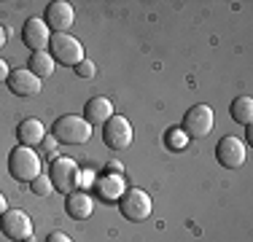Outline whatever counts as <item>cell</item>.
I'll return each mask as SVG.
<instances>
[{"label": "cell", "instance_id": "obj_21", "mask_svg": "<svg viewBox=\"0 0 253 242\" xmlns=\"http://www.w3.org/2000/svg\"><path fill=\"white\" fill-rule=\"evenodd\" d=\"M167 145H170V148H172V145H175V148H183V145H186V135H183V132H178V129H170V132H167Z\"/></svg>", "mask_w": 253, "mask_h": 242}, {"label": "cell", "instance_id": "obj_23", "mask_svg": "<svg viewBox=\"0 0 253 242\" xmlns=\"http://www.w3.org/2000/svg\"><path fill=\"white\" fill-rule=\"evenodd\" d=\"M8 73H11V68L5 65V59L0 57V83H3V81H8Z\"/></svg>", "mask_w": 253, "mask_h": 242}, {"label": "cell", "instance_id": "obj_12", "mask_svg": "<svg viewBox=\"0 0 253 242\" xmlns=\"http://www.w3.org/2000/svg\"><path fill=\"white\" fill-rule=\"evenodd\" d=\"M8 89L11 92H14L16 97H35L41 92V89H43V81H41L38 76H33V73H30L27 68L25 70H11L8 73Z\"/></svg>", "mask_w": 253, "mask_h": 242}, {"label": "cell", "instance_id": "obj_3", "mask_svg": "<svg viewBox=\"0 0 253 242\" xmlns=\"http://www.w3.org/2000/svg\"><path fill=\"white\" fill-rule=\"evenodd\" d=\"M49 48H51V57H54V62H62V65H68V68H76L78 62H84V46H81V40L73 38L70 33H54L51 35V40H49Z\"/></svg>", "mask_w": 253, "mask_h": 242}, {"label": "cell", "instance_id": "obj_15", "mask_svg": "<svg viewBox=\"0 0 253 242\" xmlns=\"http://www.w3.org/2000/svg\"><path fill=\"white\" fill-rule=\"evenodd\" d=\"M16 137H19V145H27V148H35L38 143H43L46 129L38 119H25L19 126H16Z\"/></svg>", "mask_w": 253, "mask_h": 242}, {"label": "cell", "instance_id": "obj_26", "mask_svg": "<svg viewBox=\"0 0 253 242\" xmlns=\"http://www.w3.org/2000/svg\"><path fill=\"white\" fill-rule=\"evenodd\" d=\"M5 38H8V35H5V27H3V24H0V48L5 46Z\"/></svg>", "mask_w": 253, "mask_h": 242}, {"label": "cell", "instance_id": "obj_20", "mask_svg": "<svg viewBox=\"0 0 253 242\" xmlns=\"http://www.w3.org/2000/svg\"><path fill=\"white\" fill-rule=\"evenodd\" d=\"M94 73H97V70H94V62H92V59H84V62L76 65V76H78V78H94Z\"/></svg>", "mask_w": 253, "mask_h": 242}, {"label": "cell", "instance_id": "obj_4", "mask_svg": "<svg viewBox=\"0 0 253 242\" xmlns=\"http://www.w3.org/2000/svg\"><path fill=\"white\" fill-rule=\"evenodd\" d=\"M119 210H122V215L126 218V221L140 223V221H146V218L151 215L154 202L143 189H129V191L122 194V199H119Z\"/></svg>", "mask_w": 253, "mask_h": 242}, {"label": "cell", "instance_id": "obj_16", "mask_svg": "<svg viewBox=\"0 0 253 242\" xmlns=\"http://www.w3.org/2000/svg\"><path fill=\"white\" fill-rule=\"evenodd\" d=\"M84 113H86L89 124H105L108 119L113 116V102L108 100V97H92V100L86 102V108H84Z\"/></svg>", "mask_w": 253, "mask_h": 242}, {"label": "cell", "instance_id": "obj_6", "mask_svg": "<svg viewBox=\"0 0 253 242\" xmlns=\"http://www.w3.org/2000/svg\"><path fill=\"white\" fill-rule=\"evenodd\" d=\"M215 126V113L210 105H194L183 116V132L186 137H208Z\"/></svg>", "mask_w": 253, "mask_h": 242}, {"label": "cell", "instance_id": "obj_24", "mask_svg": "<svg viewBox=\"0 0 253 242\" xmlns=\"http://www.w3.org/2000/svg\"><path fill=\"white\" fill-rule=\"evenodd\" d=\"M108 169H111V172H119V175H122V164H119V161H111V164H108ZM108 169H105V172H108Z\"/></svg>", "mask_w": 253, "mask_h": 242}, {"label": "cell", "instance_id": "obj_10", "mask_svg": "<svg viewBox=\"0 0 253 242\" xmlns=\"http://www.w3.org/2000/svg\"><path fill=\"white\" fill-rule=\"evenodd\" d=\"M43 22L51 33H68L76 22V11H73V5L65 3V0H54V3H49V8H46Z\"/></svg>", "mask_w": 253, "mask_h": 242}, {"label": "cell", "instance_id": "obj_13", "mask_svg": "<svg viewBox=\"0 0 253 242\" xmlns=\"http://www.w3.org/2000/svg\"><path fill=\"white\" fill-rule=\"evenodd\" d=\"M124 191H126V180L119 172H105L97 180V197L102 202H119Z\"/></svg>", "mask_w": 253, "mask_h": 242}, {"label": "cell", "instance_id": "obj_2", "mask_svg": "<svg viewBox=\"0 0 253 242\" xmlns=\"http://www.w3.org/2000/svg\"><path fill=\"white\" fill-rule=\"evenodd\" d=\"M54 137L65 145H84L92 137V124L84 116H62L54 121Z\"/></svg>", "mask_w": 253, "mask_h": 242}, {"label": "cell", "instance_id": "obj_19", "mask_svg": "<svg viewBox=\"0 0 253 242\" xmlns=\"http://www.w3.org/2000/svg\"><path fill=\"white\" fill-rule=\"evenodd\" d=\"M30 189H33L35 197H43V199H46V197H49V194L54 191V186H51V178H49V175L41 172L38 178H35L33 183H30Z\"/></svg>", "mask_w": 253, "mask_h": 242}, {"label": "cell", "instance_id": "obj_14", "mask_svg": "<svg viewBox=\"0 0 253 242\" xmlns=\"http://www.w3.org/2000/svg\"><path fill=\"white\" fill-rule=\"evenodd\" d=\"M94 210V199L86 191H70L68 194V215L73 221H86Z\"/></svg>", "mask_w": 253, "mask_h": 242}, {"label": "cell", "instance_id": "obj_25", "mask_svg": "<svg viewBox=\"0 0 253 242\" xmlns=\"http://www.w3.org/2000/svg\"><path fill=\"white\" fill-rule=\"evenodd\" d=\"M5 210H8V199H5V197H3V194H0V215H3V213H5Z\"/></svg>", "mask_w": 253, "mask_h": 242}, {"label": "cell", "instance_id": "obj_1", "mask_svg": "<svg viewBox=\"0 0 253 242\" xmlns=\"http://www.w3.org/2000/svg\"><path fill=\"white\" fill-rule=\"evenodd\" d=\"M8 172L11 178L22 180V183H33L41 175V156L27 145H16L8 156Z\"/></svg>", "mask_w": 253, "mask_h": 242}, {"label": "cell", "instance_id": "obj_9", "mask_svg": "<svg viewBox=\"0 0 253 242\" xmlns=\"http://www.w3.org/2000/svg\"><path fill=\"white\" fill-rule=\"evenodd\" d=\"M102 140L108 148L113 151H124L132 143V124L124 116H111L105 121V129H102Z\"/></svg>", "mask_w": 253, "mask_h": 242}, {"label": "cell", "instance_id": "obj_8", "mask_svg": "<svg viewBox=\"0 0 253 242\" xmlns=\"http://www.w3.org/2000/svg\"><path fill=\"white\" fill-rule=\"evenodd\" d=\"M245 143L240 140V137H234V135H226V137H221L218 145H215V159H218V164L221 167H226V169H237V167H243L245 164Z\"/></svg>", "mask_w": 253, "mask_h": 242}, {"label": "cell", "instance_id": "obj_5", "mask_svg": "<svg viewBox=\"0 0 253 242\" xmlns=\"http://www.w3.org/2000/svg\"><path fill=\"white\" fill-rule=\"evenodd\" d=\"M78 175H81V169L70 156H57V159L51 161V186L57 191L62 194H70V191H78Z\"/></svg>", "mask_w": 253, "mask_h": 242}, {"label": "cell", "instance_id": "obj_22", "mask_svg": "<svg viewBox=\"0 0 253 242\" xmlns=\"http://www.w3.org/2000/svg\"><path fill=\"white\" fill-rule=\"evenodd\" d=\"M43 242H73V240H70L65 232H51V234H49V237H46Z\"/></svg>", "mask_w": 253, "mask_h": 242}, {"label": "cell", "instance_id": "obj_17", "mask_svg": "<svg viewBox=\"0 0 253 242\" xmlns=\"http://www.w3.org/2000/svg\"><path fill=\"white\" fill-rule=\"evenodd\" d=\"M54 68H57V62H54V57H51L49 51L33 54V57H30V62H27V70L33 73V76H38L41 81L51 78V76H54Z\"/></svg>", "mask_w": 253, "mask_h": 242}, {"label": "cell", "instance_id": "obj_18", "mask_svg": "<svg viewBox=\"0 0 253 242\" xmlns=\"http://www.w3.org/2000/svg\"><path fill=\"white\" fill-rule=\"evenodd\" d=\"M229 113H232V119L237 121V124L248 126L251 121H253V100H251L248 94L237 97V100L232 102V108H229Z\"/></svg>", "mask_w": 253, "mask_h": 242}, {"label": "cell", "instance_id": "obj_7", "mask_svg": "<svg viewBox=\"0 0 253 242\" xmlns=\"http://www.w3.org/2000/svg\"><path fill=\"white\" fill-rule=\"evenodd\" d=\"M0 232L14 242H30L33 240V221L22 210H5L0 215Z\"/></svg>", "mask_w": 253, "mask_h": 242}, {"label": "cell", "instance_id": "obj_11", "mask_svg": "<svg viewBox=\"0 0 253 242\" xmlns=\"http://www.w3.org/2000/svg\"><path fill=\"white\" fill-rule=\"evenodd\" d=\"M22 40L27 43V48H33V54L46 51V48H49V40H51V30L46 27L43 19L33 16V19L25 22V30H22Z\"/></svg>", "mask_w": 253, "mask_h": 242}]
</instances>
